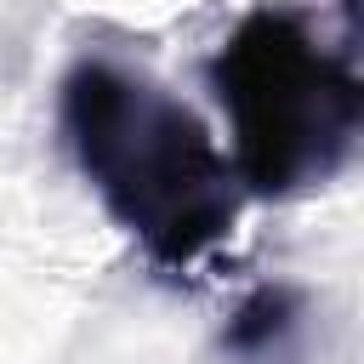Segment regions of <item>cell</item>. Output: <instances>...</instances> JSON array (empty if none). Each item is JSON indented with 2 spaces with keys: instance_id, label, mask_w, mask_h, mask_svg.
Masks as SVG:
<instances>
[{
  "instance_id": "obj_1",
  "label": "cell",
  "mask_w": 364,
  "mask_h": 364,
  "mask_svg": "<svg viewBox=\"0 0 364 364\" xmlns=\"http://www.w3.org/2000/svg\"><path fill=\"white\" fill-rule=\"evenodd\" d=\"M57 125L114 228L165 273L210 262L239 222V176L205 119L114 57H74L57 85Z\"/></svg>"
},
{
  "instance_id": "obj_2",
  "label": "cell",
  "mask_w": 364,
  "mask_h": 364,
  "mask_svg": "<svg viewBox=\"0 0 364 364\" xmlns=\"http://www.w3.org/2000/svg\"><path fill=\"white\" fill-rule=\"evenodd\" d=\"M210 91L233 131V176L256 199L313 193L358 154L364 80L290 6H256L228 28Z\"/></svg>"
},
{
  "instance_id": "obj_3",
  "label": "cell",
  "mask_w": 364,
  "mask_h": 364,
  "mask_svg": "<svg viewBox=\"0 0 364 364\" xmlns=\"http://www.w3.org/2000/svg\"><path fill=\"white\" fill-rule=\"evenodd\" d=\"M313 318L307 290L296 284H256L233 318L222 324V353L233 364H290L301 353V330Z\"/></svg>"
}]
</instances>
